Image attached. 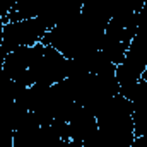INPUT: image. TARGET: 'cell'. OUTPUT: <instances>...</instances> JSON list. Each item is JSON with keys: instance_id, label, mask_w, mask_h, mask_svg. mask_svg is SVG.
Wrapping results in <instances>:
<instances>
[{"instance_id": "6da1fadb", "label": "cell", "mask_w": 147, "mask_h": 147, "mask_svg": "<svg viewBox=\"0 0 147 147\" xmlns=\"http://www.w3.org/2000/svg\"><path fill=\"white\" fill-rule=\"evenodd\" d=\"M103 36V29L96 28L82 14H79L51 28L43 36L41 43L58 50L65 58L74 60L101 50Z\"/></svg>"}, {"instance_id": "7a4b0ae2", "label": "cell", "mask_w": 147, "mask_h": 147, "mask_svg": "<svg viewBox=\"0 0 147 147\" xmlns=\"http://www.w3.org/2000/svg\"><path fill=\"white\" fill-rule=\"evenodd\" d=\"M69 77V58H65L58 50L39 43L38 55L29 67L28 74L19 80L21 86L29 87L33 84H57Z\"/></svg>"}, {"instance_id": "3957f363", "label": "cell", "mask_w": 147, "mask_h": 147, "mask_svg": "<svg viewBox=\"0 0 147 147\" xmlns=\"http://www.w3.org/2000/svg\"><path fill=\"white\" fill-rule=\"evenodd\" d=\"M48 31L50 26L41 17L5 22L2 26V53L7 55L22 46H34L36 43H41Z\"/></svg>"}, {"instance_id": "277c9868", "label": "cell", "mask_w": 147, "mask_h": 147, "mask_svg": "<svg viewBox=\"0 0 147 147\" xmlns=\"http://www.w3.org/2000/svg\"><path fill=\"white\" fill-rule=\"evenodd\" d=\"M38 50H39V43H36L34 46H22V48H17L7 53L2 62V69L7 74V77L19 82L28 74L29 67L33 65L38 55Z\"/></svg>"}, {"instance_id": "5b68a950", "label": "cell", "mask_w": 147, "mask_h": 147, "mask_svg": "<svg viewBox=\"0 0 147 147\" xmlns=\"http://www.w3.org/2000/svg\"><path fill=\"white\" fill-rule=\"evenodd\" d=\"M69 123V135L70 140H74L75 144L82 147V144L91 139L96 132H98V118L91 113L89 110H86L84 106L79 105V108L74 111V115L70 116Z\"/></svg>"}, {"instance_id": "8992f818", "label": "cell", "mask_w": 147, "mask_h": 147, "mask_svg": "<svg viewBox=\"0 0 147 147\" xmlns=\"http://www.w3.org/2000/svg\"><path fill=\"white\" fill-rule=\"evenodd\" d=\"M130 147H147V135H139V137H135Z\"/></svg>"}, {"instance_id": "52a82bcc", "label": "cell", "mask_w": 147, "mask_h": 147, "mask_svg": "<svg viewBox=\"0 0 147 147\" xmlns=\"http://www.w3.org/2000/svg\"><path fill=\"white\" fill-rule=\"evenodd\" d=\"M3 53H2V26H0V65H2V62H3Z\"/></svg>"}]
</instances>
